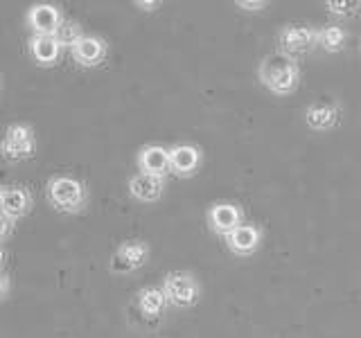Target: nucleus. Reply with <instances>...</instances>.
Instances as JSON below:
<instances>
[{
    "mask_svg": "<svg viewBox=\"0 0 361 338\" xmlns=\"http://www.w3.org/2000/svg\"><path fill=\"white\" fill-rule=\"evenodd\" d=\"M0 208H3V214L9 219H20L30 214L32 210V194L27 187L23 185H7L0 187Z\"/></svg>",
    "mask_w": 361,
    "mask_h": 338,
    "instance_id": "obj_12",
    "label": "nucleus"
},
{
    "mask_svg": "<svg viewBox=\"0 0 361 338\" xmlns=\"http://www.w3.org/2000/svg\"><path fill=\"white\" fill-rule=\"evenodd\" d=\"M257 79L269 93L287 97L296 93V88L300 86V63L298 59H291L282 52H271L259 61Z\"/></svg>",
    "mask_w": 361,
    "mask_h": 338,
    "instance_id": "obj_1",
    "label": "nucleus"
},
{
    "mask_svg": "<svg viewBox=\"0 0 361 338\" xmlns=\"http://www.w3.org/2000/svg\"><path fill=\"white\" fill-rule=\"evenodd\" d=\"M149 255H152L149 244H145L140 239L122 242L111 257V270L113 273H120V275L133 273V270H138L140 266L147 264Z\"/></svg>",
    "mask_w": 361,
    "mask_h": 338,
    "instance_id": "obj_6",
    "label": "nucleus"
},
{
    "mask_svg": "<svg viewBox=\"0 0 361 338\" xmlns=\"http://www.w3.org/2000/svg\"><path fill=\"white\" fill-rule=\"evenodd\" d=\"M161 5L163 3H158V0H156V3H145V0H138V3H135V7H140L142 11H156Z\"/></svg>",
    "mask_w": 361,
    "mask_h": 338,
    "instance_id": "obj_24",
    "label": "nucleus"
},
{
    "mask_svg": "<svg viewBox=\"0 0 361 338\" xmlns=\"http://www.w3.org/2000/svg\"><path fill=\"white\" fill-rule=\"evenodd\" d=\"M264 232L255 223H242L240 228H235L228 237H226V246L228 251L237 257H251L257 253V248L262 246Z\"/></svg>",
    "mask_w": 361,
    "mask_h": 338,
    "instance_id": "obj_10",
    "label": "nucleus"
},
{
    "mask_svg": "<svg viewBox=\"0 0 361 338\" xmlns=\"http://www.w3.org/2000/svg\"><path fill=\"white\" fill-rule=\"evenodd\" d=\"M0 90H3V75H0Z\"/></svg>",
    "mask_w": 361,
    "mask_h": 338,
    "instance_id": "obj_26",
    "label": "nucleus"
},
{
    "mask_svg": "<svg viewBox=\"0 0 361 338\" xmlns=\"http://www.w3.org/2000/svg\"><path fill=\"white\" fill-rule=\"evenodd\" d=\"M341 122V106L336 101L323 99V101H314L307 108H305V124L312 131H332L336 124Z\"/></svg>",
    "mask_w": 361,
    "mask_h": 338,
    "instance_id": "obj_11",
    "label": "nucleus"
},
{
    "mask_svg": "<svg viewBox=\"0 0 361 338\" xmlns=\"http://www.w3.org/2000/svg\"><path fill=\"white\" fill-rule=\"evenodd\" d=\"M45 194L54 210L77 214L86 208V187L73 176H52L45 185Z\"/></svg>",
    "mask_w": 361,
    "mask_h": 338,
    "instance_id": "obj_2",
    "label": "nucleus"
},
{
    "mask_svg": "<svg viewBox=\"0 0 361 338\" xmlns=\"http://www.w3.org/2000/svg\"><path fill=\"white\" fill-rule=\"evenodd\" d=\"M61 50L63 48L54 37H37V34H34V37L30 39L32 59L37 61L39 65H43V68H52L56 61H59Z\"/></svg>",
    "mask_w": 361,
    "mask_h": 338,
    "instance_id": "obj_16",
    "label": "nucleus"
},
{
    "mask_svg": "<svg viewBox=\"0 0 361 338\" xmlns=\"http://www.w3.org/2000/svg\"><path fill=\"white\" fill-rule=\"evenodd\" d=\"M84 37V32H82V25H79L77 20H66L59 25V30H56L54 34V39L59 41L61 48H73V45Z\"/></svg>",
    "mask_w": 361,
    "mask_h": 338,
    "instance_id": "obj_19",
    "label": "nucleus"
},
{
    "mask_svg": "<svg viewBox=\"0 0 361 338\" xmlns=\"http://www.w3.org/2000/svg\"><path fill=\"white\" fill-rule=\"evenodd\" d=\"M206 219H208V228L226 239L235 228H240L244 223V212L240 206H235L231 201H217L210 206Z\"/></svg>",
    "mask_w": 361,
    "mask_h": 338,
    "instance_id": "obj_7",
    "label": "nucleus"
},
{
    "mask_svg": "<svg viewBox=\"0 0 361 338\" xmlns=\"http://www.w3.org/2000/svg\"><path fill=\"white\" fill-rule=\"evenodd\" d=\"M138 169L142 174L165 178L169 174V149L163 144H145L138 151Z\"/></svg>",
    "mask_w": 361,
    "mask_h": 338,
    "instance_id": "obj_14",
    "label": "nucleus"
},
{
    "mask_svg": "<svg viewBox=\"0 0 361 338\" xmlns=\"http://www.w3.org/2000/svg\"><path fill=\"white\" fill-rule=\"evenodd\" d=\"M348 41V32L341 25H323L319 27V45L327 52V54H336L345 48Z\"/></svg>",
    "mask_w": 361,
    "mask_h": 338,
    "instance_id": "obj_18",
    "label": "nucleus"
},
{
    "mask_svg": "<svg viewBox=\"0 0 361 338\" xmlns=\"http://www.w3.org/2000/svg\"><path fill=\"white\" fill-rule=\"evenodd\" d=\"M9 277L5 273H0V302H3L7 296H9Z\"/></svg>",
    "mask_w": 361,
    "mask_h": 338,
    "instance_id": "obj_23",
    "label": "nucleus"
},
{
    "mask_svg": "<svg viewBox=\"0 0 361 338\" xmlns=\"http://www.w3.org/2000/svg\"><path fill=\"white\" fill-rule=\"evenodd\" d=\"M135 302H138V309L140 313L145 315V318H158L165 307H167V298L161 287H145L138 291V298H135Z\"/></svg>",
    "mask_w": 361,
    "mask_h": 338,
    "instance_id": "obj_17",
    "label": "nucleus"
},
{
    "mask_svg": "<svg viewBox=\"0 0 361 338\" xmlns=\"http://www.w3.org/2000/svg\"><path fill=\"white\" fill-rule=\"evenodd\" d=\"M14 225H16L14 219H9V217H5V214H0V244L9 239L11 232H14Z\"/></svg>",
    "mask_w": 361,
    "mask_h": 338,
    "instance_id": "obj_21",
    "label": "nucleus"
},
{
    "mask_svg": "<svg viewBox=\"0 0 361 338\" xmlns=\"http://www.w3.org/2000/svg\"><path fill=\"white\" fill-rule=\"evenodd\" d=\"M5 259H7V255H5V251H3V246H0V268L5 266Z\"/></svg>",
    "mask_w": 361,
    "mask_h": 338,
    "instance_id": "obj_25",
    "label": "nucleus"
},
{
    "mask_svg": "<svg viewBox=\"0 0 361 338\" xmlns=\"http://www.w3.org/2000/svg\"><path fill=\"white\" fill-rule=\"evenodd\" d=\"M235 7H240L242 11H264L269 7V3L264 0H255V3H246V0H237Z\"/></svg>",
    "mask_w": 361,
    "mask_h": 338,
    "instance_id": "obj_22",
    "label": "nucleus"
},
{
    "mask_svg": "<svg viewBox=\"0 0 361 338\" xmlns=\"http://www.w3.org/2000/svg\"><path fill=\"white\" fill-rule=\"evenodd\" d=\"M165 192V178L138 172L129 178V194L140 203H156Z\"/></svg>",
    "mask_w": 361,
    "mask_h": 338,
    "instance_id": "obj_15",
    "label": "nucleus"
},
{
    "mask_svg": "<svg viewBox=\"0 0 361 338\" xmlns=\"http://www.w3.org/2000/svg\"><path fill=\"white\" fill-rule=\"evenodd\" d=\"M278 45L282 54L298 59V56L312 52L319 45V27L302 25V23H289L278 34Z\"/></svg>",
    "mask_w": 361,
    "mask_h": 338,
    "instance_id": "obj_4",
    "label": "nucleus"
},
{
    "mask_svg": "<svg viewBox=\"0 0 361 338\" xmlns=\"http://www.w3.org/2000/svg\"><path fill=\"white\" fill-rule=\"evenodd\" d=\"M0 214H3V208H0Z\"/></svg>",
    "mask_w": 361,
    "mask_h": 338,
    "instance_id": "obj_27",
    "label": "nucleus"
},
{
    "mask_svg": "<svg viewBox=\"0 0 361 338\" xmlns=\"http://www.w3.org/2000/svg\"><path fill=\"white\" fill-rule=\"evenodd\" d=\"M106 52H109V48H106L104 39L86 37V34L71 48V54H73L75 63L82 65V68H95V65H99L102 61L106 59Z\"/></svg>",
    "mask_w": 361,
    "mask_h": 338,
    "instance_id": "obj_13",
    "label": "nucleus"
},
{
    "mask_svg": "<svg viewBox=\"0 0 361 338\" xmlns=\"http://www.w3.org/2000/svg\"><path fill=\"white\" fill-rule=\"evenodd\" d=\"M25 20L37 37H54L56 30H59V25L63 23V14L59 11V7L41 3V5H32L27 9Z\"/></svg>",
    "mask_w": 361,
    "mask_h": 338,
    "instance_id": "obj_9",
    "label": "nucleus"
},
{
    "mask_svg": "<svg viewBox=\"0 0 361 338\" xmlns=\"http://www.w3.org/2000/svg\"><path fill=\"white\" fill-rule=\"evenodd\" d=\"M161 289L167 298V304H172L176 309L195 307L201 298V284L188 270H172V273H167Z\"/></svg>",
    "mask_w": 361,
    "mask_h": 338,
    "instance_id": "obj_3",
    "label": "nucleus"
},
{
    "mask_svg": "<svg viewBox=\"0 0 361 338\" xmlns=\"http://www.w3.org/2000/svg\"><path fill=\"white\" fill-rule=\"evenodd\" d=\"M325 9L336 18H353L359 14L361 0H325Z\"/></svg>",
    "mask_w": 361,
    "mask_h": 338,
    "instance_id": "obj_20",
    "label": "nucleus"
},
{
    "mask_svg": "<svg viewBox=\"0 0 361 338\" xmlns=\"http://www.w3.org/2000/svg\"><path fill=\"white\" fill-rule=\"evenodd\" d=\"M203 161V154L197 144H174L169 149V174H174L178 178H190L199 172Z\"/></svg>",
    "mask_w": 361,
    "mask_h": 338,
    "instance_id": "obj_8",
    "label": "nucleus"
},
{
    "mask_svg": "<svg viewBox=\"0 0 361 338\" xmlns=\"http://www.w3.org/2000/svg\"><path fill=\"white\" fill-rule=\"evenodd\" d=\"M37 154V135L27 124H11L5 131L3 140V156L11 163L30 161Z\"/></svg>",
    "mask_w": 361,
    "mask_h": 338,
    "instance_id": "obj_5",
    "label": "nucleus"
}]
</instances>
